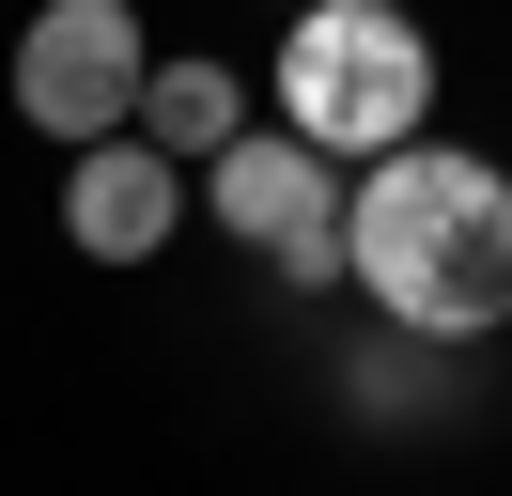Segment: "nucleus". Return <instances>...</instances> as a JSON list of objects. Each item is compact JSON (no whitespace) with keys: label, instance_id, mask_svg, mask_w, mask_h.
<instances>
[{"label":"nucleus","instance_id":"5","mask_svg":"<svg viewBox=\"0 0 512 496\" xmlns=\"http://www.w3.org/2000/svg\"><path fill=\"white\" fill-rule=\"evenodd\" d=\"M187 233V171L140 140H94L63 155V248H94V264H156V248Z\"/></svg>","mask_w":512,"mask_h":496},{"label":"nucleus","instance_id":"6","mask_svg":"<svg viewBox=\"0 0 512 496\" xmlns=\"http://www.w3.org/2000/svg\"><path fill=\"white\" fill-rule=\"evenodd\" d=\"M140 155H171V171H218L233 140H249V78L233 62H171L156 47V78H140V124H125Z\"/></svg>","mask_w":512,"mask_h":496},{"label":"nucleus","instance_id":"4","mask_svg":"<svg viewBox=\"0 0 512 496\" xmlns=\"http://www.w3.org/2000/svg\"><path fill=\"white\" fill-rule=\"evenodd\" d=\"M202 186H218V233H233V248H264L295 295H326V279H342V171H326L311 140L249 124V140H233Z\"/></svg>","mask_w":512,"mask_h":496},{"label":"nucleus","instance_id":"7","mask_svg":"<svg viewBox=\"0 0 512 496\" xmlns=\"http://www.w3.org/2000/svg\"><path fill=\"white\" fill-rule=\"evenodd\" d=\"M373 16H404V0H373Z\"/></svg>","mask_w":512,"mask_h":496},{"label":"nucleus","instance_id":"3","mask_svg":"<svg viewBox=\"0 0 512 496\" xmlns=\"http://www.w3.org/2000/svg\"><path fill=\"white\" fill-rule=\"evenodd\" d=\"M140 78H156L140 0H32V31H16V124H32V140H63V155L125 140Z\"/></svg>","mask_w":512,"mask_h":496},{"label":"nucleus","instance_id":"1","mask_svg":"<svg viewBox=\"0 0 512 496\" xmlns=\"http://www.w3.org/2000/svg\"><path fill=\"white\" fill-rule=\"evenodd\" d=\"M342 279L404 341H497L512 326V171L466 140H404L342 186Z\"/></svg>","mask_w":512,"mask_h":496},{"label":"nucleus","instance_id":"2","mask_svg":"<svg viewBox=\"0 0 512 496\" xmlns=\"http://www.w3.org/2000/svg\"><path fill=\"white\" fill-rule=\"evenodd\" d=\"M280 140H311L326 171H373V155L435 140V47H419V16L295 0V31H280Z\"/></svg>","mask_w":512,"mask_h":496}]
</instances>
